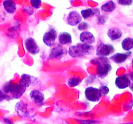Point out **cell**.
<instances>
[{
	"label": "cell",
	"instance_id": "1",
	"mask_svg": "<svg viewBox=\"0 0 133 124\" xmlns=\"http://www.w3.org/2000/svg\"><path fill=\"white\" fill-rule=\"evenodd\" d=\"M94 50V47L91 45L85 43H78L69 47L68 53L73 58L84 56L90 54Z\"/></svg>",
	"mask_w": 133,
	"mask_h": 124
},
{
	"label": "cell",
	"instance_id": "2",
	"mask_svg": "<svg viewBox=\"0 0 133 124\" xmlns=\"http://www.w3.org/2000/svg\"><path fill=\"white\" fill-rule=\"evenodd\" d=\"M1 90L7 94H11L13 98L18 99L21 98L25 92L26 88L19 85V83H14L12 81H9L3 85Z\"/></svg>",
	"mask_w": 133,
	"mask_h": 124
},
{
	"label": "cell",
	"instance_id": "3",
	"mask_svg": "<svg viewBox=\"0 0 133 124\" xmlns=\"http://www.w3.org/2000/svg\"><path fill=\"white\" fill-rule=\"evenodd\" d=\"M84 95L86 99L90 102H98L102 97L99 89L94 87H88L84 90Z\"/></svg>",
	"mask_w": 133,
	"mask_h": 124
},
{
	"label": "cell",
	"instance_id": "4",
	"mask_svg": "<svg viewBox=\"0 0 133 124\" xmlns=\"http://www.w3.org/2000/svg\"><path fill=\"white\" fill-rule=\"evenodd\" d=\"M115 51L114 47L110 44L100 43L96 50V55L99 57H107Z\"/></svg>",
	"mask_w": 133,
	"mask_h": 124
},
{
	"label": "cell",
	"instance_id": "5",
	"mask_svg": "<svg viewBox=\"0 0 133 124\" xmlns=\"http://www.w3.org/2000/svg\"><path fill=\"white\" fill-rule=\"evenodd\" d=\"M67 54V50L63 48V47L60 44H56L51 48L49 53L50 59H61L64 56Z\"/></svg>",
	"mask_w": 133,
	"mask_h": 124
},
{
	"label": "cell",
	"instance_id": "6",
	"mask_svg": "<svg viewBox=\"0 0 133 124\" xmlns=\"http://www.w3.org/2000/svg\"><path fill=\"white\" fill-rule=\"evenodd\" d=\"M57 37V33L55 29L51 28L45 32L43 36V42L48 47H52L55 43L56 39Z\"/></svg>",
	"mask_w": 133,
	"mask_h": 124
},
{
	"label": "cell",
	"instance_id": "7",
	"mask_svg": "<svg viewBox=\"0 0 133 124\" xmlns=\"http://www.w3.org/2000/svg\"><path fill=\"white\" fill-rule=\"evenodd\" d=\"M25 47L27 51L31 54H37L40 52V48L35 40L32 37H28L25 41Z\"/></svg>",
	"mask_w": 133,
	"mask_h": 124
},
{
	"label": "cell",
	"instance_id": "8",
	"mask_svg": "<svg viewBox=\"0 0 133 124\" xmlns=\"http://www.w3.org/2000/svg\"><path fill=\"white\" fill-rule=\"evenodd\" d=\"M30 98L32 102L38 107H41L44 103V95L43 92L37 89H33L30 92Z\"/></svg>",
	"mask_w": 133,
	"mask_h": 124
},
{
	"label": "cell",
	"instance_id": "9",
	"mask_svg": "<svg viewBox=\"0 0 133 124\" xmlns=\"http://www.w3.org/2000/svg\"><path fill=\"white\" fill-rule=\"evenodd\" d=\"M131 83V80L127 74H123L118 76L115 80L116 86L119 89H124L129 87Z\"/></svg>",
	"mask_w": 133,
	"mask_h": 124
},
{
	"label": "cell",
	"instance_id": "10",
	"mask_svg": "<svg viewBox=\"0 0 133 124\" xmlns=\"http://www.w3.org/2000/svg\"><path fill=\"white\" fill-rule=\"evenodd\" d=\"M66 21L69 25L76 26L82 21V16L77 11H71L69 13Z\"/></svg>",
	"mask_w": 133,
	"mask_h": 124
},
{
	"label": "cell",
	"instance_id": "11",
	"mask_svg": "<svg viewBox=\"0 0 133 124\" xmlns=\"http://www.w3.org/2000/svg\"><path fill=\"white\" fill-rule=\"evenodd\" d=\"M112 70V66L110 63H103L97 66V74L100 78H105Z\"/></svg>",
	"mask_w": 133,
	"mask_h": 124
},
{
	"label": "cell",
	"instance_id": "12",
	"mask_svg": "<svg viewBox=\"0 0 133 124\" xmlns=\"http://www.w3.org/2000/svg\"><path fill=\"white\" fill-rule=\"evenodd\" d=\"M79 39H80V41H81V43L88 44V45H92L96 41L94 34L89 31L81 32L80 34Z\"/></svg>",
	"mask_w": 133,
	"mask_h": 124
},
{
	"label": "cell",
	"instance_id": "13",
	"mask_svg": "<svg viewBox=\"0 0 133 124\" xmlns=\"http://www.w3.org/2000/svg\"><path fill=\"white\" fill-rule=\"evenodd\" d=\"M131 55V52L127 53H116L110 57V59L118 64L123 63L127 60L128 57Z\"/></svg>",
	"mask_w": 133,
	"mask_h": 124
},
{
	"label": "cell",
	"instance_id": "14",
	"mask_svg": "<svg viewBox=\"0 0 133 124\" xmlns=\"http://www.w3.org/2000/svg\"><path fill=\"white\" fill-rule=\"evenodd\" d=\"M36 80V79L35 78L32 77L30 75L27 74H23L21 76L19 84L27 89V87H29L32 84V83H35V80Z\"/></svg>",
	"mask_w": 133,
	"mask_h": 124
},
{
	"label": "cell",
	"instance_id": "15",
	"mask_svg": "<svg viewBox=\"0 0 133 124\" xmlns=\"http://www.w3.org/2000/svg\"><path fill=\"white\" fill-rule=\"evenodd\" d=\"M58 42L61 45H66L71 43L72 37L71 34L67 32H62L58 36Z\"/></svg>",
	"mask_w": 133,
	"mask_h": 124
},
{
	"label": "cell",
	"instance_id": "16",
	"mask_svg": "<svg viewBox=\"0 0 133 124\" xmlns=\"http://www.w3.org/2000/svg\"><path fill=\"white\" fill-rule=\"evenodd\" d=\"M122 34V31L118 28H110L107 32V36L112 41H116L120 39Z\"/></svg>",
	"mask_w": 133,
	"mask_h": 124
},
{
	"label": "cell",
	"instance_id": "17",
	"mask_svg": "<svg viewBox=\"0 0 133 124\" xmlns=\"http://www.w3.org/2000/svg\"><path fill=\"white\" fill-rule=\"evenodd\" d=\"M81 16L82 18H84V19H87L94 16H99L100 12L98 9H87L81 10Z\"/></svg>",
	"mask_w": 133,
	"mask_h": 124
},
{
	"label": "cell",
	"instance_id": "18",
	"mask_svg": "<svg viewBox=\"0 0 133 124\" xmlns=\"http://www.w3.org/2000/svg\"><path fill=\"white\" fill-rule=\"evenodd\" d=\"M3 5L6 12L9 14H13L16 10V5L12 0H5L3 3Z\"/></svg>",
	"mask_w": 133,
	"mask_h": 124
},
{
	"label": "cell",
	"instance_id": "19",
	"mask_svg": "<svg viewBox=\"0 0 133 124\" xmlns=\"http://www.w3.org/2000/svg\"><path fill=\"white\" fill-rule=\"evenodd\" d=\"M116 8V5L115 3L113 1H109L103 4L101 6V9L105 12H111L115 10Z\"/></svg>",
	"mask_w": 133,
	"mask_h": 124
},
{
	"label": "cell",
	"instance_id": "20",
	"mask_svg": "<svg viewBox=\"0 0 133 124\" xmlns=\"http://www.w3.org/2000/svg\"><path fill=\"white\" fill-rule=\"evenodd\" d=\"M122 49L125 51H129L133 48V39L131 37H126L122 42Z\"/></svg>",
	"mask_w": 133,
	"mask_h": 124
},
{
	"label": "cell",
	"instance_id": "21",
	"mask_svg": "<svg viewBox=\"0 0 133 124\" xmlns=\"http://www.w3.org/2000/svg\"><path fill=\"white\" fill-rule=\"evenodd\" d=\"M91 63H93L94 65L98 66L101 64H103V63H110V61H109V58H107V57H98V58L92 59Z\"/></svg>",
	"mask_w": 133,
	"mask_h": 124
},
{
	"label": "cell",
	"instance_id": "22",
	"mask_svg": "<svg viewBox=\"0 0 133 124\" xmlns=\"http://www.w3.org/2000/svg\"><path fill=\"white\" fill-rule=\"evenodd\" d=\"M81 82V79L77 76H74V77L69 79L68 81V85L70 87H75L79 85Z\"/></svg>",
	"mask_w": 133,
	"mask_h": 124
},
{
	"label": "cell",
	"instance_id": "23",
	"mask_svg": "<svg viewBox=\"0 0 133 124\" xmlns=\"http://www.w3.org/2000/svg\"><path fill=\"white\" fill-rule=\"evenodd\" d=\"M89 27H90L89 24L87 23V22L81 21L79 25H78V29H79V30H81V31L86 30L88 29Z\"/></svg>",
	"mask_w": 133,
	"mask_h": 124
},
{
	"label": "cell",
	"instance_id": "24",
	"mask_svg": "<svg viewBox=\"0 0 133 124\" xmlns=\"http://www.w3.org/2000/svg\"><path fill=\"white\" fill-rule=\"evenodd\" d=\"M99 90L102 96L107 95L109 92V88L107 86H106V85H102V86H101L99 87Z\"/></svg>",
	"mask_w": 133,
	"mask_h": 124
},
{
	"label": "cell",
	"instance_id": "25",
	"mask_svg": "<svg viewBox=\"0 0 133 124\" xmlns=\"http://www.w3.org/2000/svg\"><path fill=\"white\" fill-rule=\"evenodd\" d=\"M9 99H10V96L4 92L2 90H0V102L4 100H9Z\"/></svg>",
	"mask_w": 133,
	"mask_h": 124
},
{
	"label": "cell",
	"instance_id": "26",
	"mask_svg": "<svg viewBox=\"0 0 133 124\" xmlns=\"http://www.w3.org/2000/svg\"><path fill=\"white\" fill-rule=\"evenodd\" d=\"M30 2H31L32 7L35 8V9H39L41 6V0H30Z\"/></svg>",
	"mask_w": 133,
	"mask_h": 124
},
{
	"label": "cell",
	"instance_id": "27",
	"mask_svg": "<svg viewBox=\"0 0 133 124\" xmlns=\"http://www.w3.org/2000/svg\"><path fill=\"white\" fill-rule=\"evenodd\" d=\"M118 3L123 6H129L133 3V0H118Z\"/></svg>",
	"mask_w": 133,
	"mask_h": 124
},
{
	"label": "cell",
	"instance_id": "28",
	"mask_svg": "<svg viewBox=\"0 0 133 124\" xmlns=\"http://www.w3.org/2000/svg\"><path fill=\"white\" fill-rule=\"evenodd\" d=\"M77 121L80 124H94L96 123L98 121L95 120H77Z\"/></svg>",
	"mask_w": 133,
	"mask_h": 124
},
{
	"label": "cell",
	"instance_id": "29",
	"mask_svg": "<svg viewBox=\"0 0 133 124\" xmlns=\"http://www.w3.org/2000/svg\"><path fill=\"white\" fill-rule=\"evenodd\" d=\"M129 78V79H131V80L133 81V72H131V73H130L128 75Z\"/></svg>",
	"mask_w": 133,
	"mask_h": 124
},
{
	"label": "cell",
	"instance_id": "30",
	"mask_svg": "<svg viewBox=\"0 0 133 124\" xmlns=\"http://www.w3.org/2000/svg\"><path fill=\"white\" fill-rule=\"evenodd\" d=\"M130 89H131V90H132L133 91V83H131V85H130Z\"/></svg>",
	"mask_w": 133,
	"mask_h": 124
},
{
	"label": "cell",
	"instance_id": "31",
	"mask_svg": "<svg viewBox=\"0 0 133 124\" xmlns=\"http://www.w3.org/2000/svg\"><path fill=\"white\" fill-rule=\"evenodd\" d=\"M132 67H133V59H132Z\"/></svg>",
	"mask_w": 133,
	"mask_h": 124
},
{
	"label": "cell",
	"instance_id": "32",
	"mask_svg": "<svg viewBox=\"0 0 133 124\" xmlns=\"http://www.w3.org/2000/svg\"><path fill=\"white\" fill-rule=\"evenodd\" d=\"M132 39H133V38H132ZM132 49H133V48H132Z\"/></svg>",
	"mask_w": 133,
	"mask_h": 124
}]
</instances>
